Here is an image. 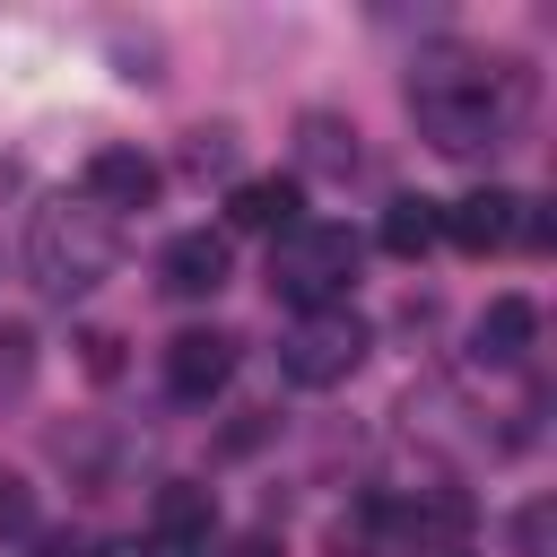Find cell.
I'll list each match as a JSON object with an SVG mask.
<instances>
[{
	"label": "cell",
	"mask_w": 557,
	"mask_h": 557,
	"mask_svg": "<svg viewBox=\"0 0 557 557\" xmlns=\"http://www.w3.org/2000/svg\"><path fill=\"white\" fill-rule=\"evenodd\" d=\"M513 113H522V70H513V61L470 52V44L418 52V70H409V122H418L426 148H444V157H487V148H505Z\"/></svg>",
	"instance_id": "1"
},
{
	"label": "cell",
	"mask_w": 557,
	"mask_h": 557,
	"mask_svg": "<svg viewBox=\"0 0 557 557\" xmlns=\"http://www.w3.org/2000/svg\"><path fill=\"white\" fill-rule=\"evenodd\" d=\"M113 252H122V235H113V218L96 200H52L26 226V270H35L44 296H87L113 270Z\"/></svg>",
	"instance_id": "2"
},
{
	"label": "cell",
	"mask_w": 557,
	"mask_h": 557,
	"mask_svg": "<svg viewBox=\"0 0 557 557\" xmlns=\"http://www.w3.org/2000/svg\"><path fill=\"white\" fill-rule=\"evenodd\" d=\"M357 287V235L348 226H287L270 244V296H287L296 313H331Z\"/></svg>",
	"instance_id": "3"
},
{
	"label": "cell",
	"mask_w": 557,
	"mask_h": 557,
	"mask_svg": "<svg viewBox=\"0 0 557 557\" xmlns=\"http://www.w3.org/2000/svg\"><path fill=\"white\" fill-rule=\"evenodd\" d=\"M366 322L348 313V305H331V313H296L287 331H278V374L287 383H305V392H331V383H348L357 366H366Z\"/></svg>",
	"instance_id": "4"
},
{
	"label": "cell",
	"mask_w": 557,
	"mask_h": 557,
	"mask_svg": "<svg viewBox=\"0 0 557 557\" xmlns=\"http://www.w3.org/2000/svg\"><path fill=\"white\" fill-rule=\"evenodd\" d=\"M444 244H461V252H505V244H522V200L513 191H496V183H479V191H461L453 209H444Z\"/></svg>",
	"instance_id": "5"
},
{
	"label": "cell",
	"mask_w": 557,
	"mask_h": 557,
	"mask_svg": "<svg viewBox=\"0 0 557 557\" xmlns=\"http://www.w3.org/2000/svg\"><path fill=\"white\" fill-rule=\"evenodd\" d=\"M235 374V331H174L165 339V392L174 400H209Z\"/></svg>",
	"instance_id": "6"
},
{
	"label": "cell",
	"mask_w": 557,
	"mask_h": 557,
	"mask_svg": "<svg viewBox=\"0 0 557 557\" xmlns=\"http://www.w3.org/2000/svg\"><path fill=\"white\" fill-rule=\"evenodd\" d=\"M157 157H139V148H96L87 157V200L104 209V218H122V209H148L157 200Z\"/></svg>",
	"instance_id": "7"
},
{
	"label": "cell",
	"mask_w": 557,
	"mask_h": 557,
	"mask_svg": "<svg viewBox=\"0 0 557 557\" xmlns=\"http://www.w3.org/2000/svg\"><path fill=\"white\" fill-rule=\"evenodd\" d=\"M296 209H305V191H296L287 174H252V183H235V200H226V226H235V235H270V244H278L287 226H305Z\"/></svg>",
	"instance_id": "8"
},
{
	"label": "cell",
	"mask_w": 557,
	"mask_h": 557,
	"mask_svg": "<svg viewBox=\"0 0 557 557\" xmlns=\"http://www.w3.org/2000/svg\"><path fill=\"white\" fill-rule=\"evenodd\" d=\"M157 270H165V296H218V287L235 278V261H226V235H209V226L174 235Z\"/></svg>",
	"instance_id": "9"
},
{
	"label": "cell",
	"mask_w": 557,
	"mask_h": 557,
	"mask_svg": "<svg viewBox=\"0 0 557 557\" xmlns=\"http://www.w3.org/2000/svg\"><path fill=\"white\" fill-rule=\"evenodd\" d=\"M531 339H540V305H531V296H496V305L470 322V357H479V366H522Z\"/></svg>",
	"instance_id": "10"
},
{
	"label": "cell",
	"mask_w": 557,
	"mask_h": 557,
	"mask_svg": "<svg viewBox=\"0 0 557 557\" xmlns=\"http://www.w3.org/2000/svg\"><path fill=\"white\" fill-rule=\"evenodd\" d=\"M296 157L313 165V174H357V122H339V113H305L296 122Z\"/></svg>",
	"instance_id": "11"
},
{
	"label": "cell",
	"mask_w": 557,
	"mask_h": 557,
	"mask_svg": "<svg viewBox=\"0 0 557 557\" xmlns=\"http://www.w3.org/2000/svg\"><path fill=\"white\" fill-rule=\"evenodd\" d=\"M374 244H383L392 261H418L426 244H444V209L409 191V200H392V209H383V226H374Z\"/></svg>",
	"instance_id": "12"
},
{
	"label": "cell",
	"mask_w": 557,
	"mask_h": 557,
	"mask_svg": "<svg viewBox=\"0 0 557 557\" xmlns=\"http://www.w3.org/2000/svg\"><path fill=\"white\" fill-rule=\"evenodd\" d=\"M200 531H209V487L174 479V487L157 496V540H200Z\"/></svg>",
	"instance_id": "13"
},
{
	"label": "cell",
	"mask_w": 557,
	"mask_h": 557,
	"mask_svg": "<svg viewBox=\"0 0 557 557\" xmlns=\"http://www.w3.org/2000/svg\"><path fill=\"white\" fill-rule=\"evenodd\" d=\"M26 374H35V331L0 322V392H26Z\"/></svg>",
	"instance_id": "14"
},
{
	"label": "cell",
	"mask_w": 557,
	"mask_h": 557,
	"mask_svg": "<svg viewBox=\"0 0 557 557\" xmlns=\"http://www.w3.org/2000/svg\"><path fill=\"white\" fill-rule=\"evenodd\" d=\"M35 531V487L17 470H0V540H26Z\"/></svg>",
	"instance_id": "15"
},
{
	"label": "cell",
	"mask_w": 557,
	"mask_h": 557,
	"mask_svg": "<svg viewBox=\"0 0 557 557\" xmlns=\"http://www.w3.org/2000/svg\"><path fill=\"white\" fill-rule=\"evenodd\" d=\"M183 157H191V174H226V165H235V131H226V122H209V131H191V148H183Z\"/></svg>",
	"instance_id": "16"
},
{
	"label": "cell",
	"mask_w": 557,
	"mask_h": 557,
	"mask_svg": "<svg viewBox=\"0 0 557 557\" xmlns=\"http://www.w3.org/2000/svg\"><path fill=\"white\" fill-rule=\"evenodd\" d=\"M513 548H522V557H548V496L513 513Z\"/></svg>",
	"instance_id": "17"
},
{
	"label": "cell",
	"mask_w": 557,
	"mask_h": 557,
	"mask_svg": "<svg viewBox=\"0 0 557 557\" xmlns=\"http://www.w3.org/2000/svg\"><path fill=\"white\" fill-rule=\"evenodd\" d=\"M113 348H122V339H113V331H87V366H96V374H113V366H122V357H113Z\"/></svg>",
	"instance_id": "18"
},
{
	"label": "cell",
	"mask_w": 557,
	"mask_h": 557,
	"mask_svg": "<svg viewBox=\"0 0 557 557\" xmlns=\"http://www.w3.org/2000/svg\"><path fill=\"white\" fill-rule=\"evenodd\" d=\"M96 557H148V548H139V540H104Z\"/></svg>",
	"instance_id": "19"
},
{
	"label": "cell",
	"mask_w": 557,
	"mask_h": 557,
	"mask_svg": "<svg viewBox=\"0 0 557 557\" xmlns=\"http://www.w3.org/2000/svg\"><path fill=\"white\" fill-rule=\"evenodd\" d=\"M9 183H17V165H9V157H0V191H9Z\"/></svg>",
	"instance_id": "20"
}]
</instances>
